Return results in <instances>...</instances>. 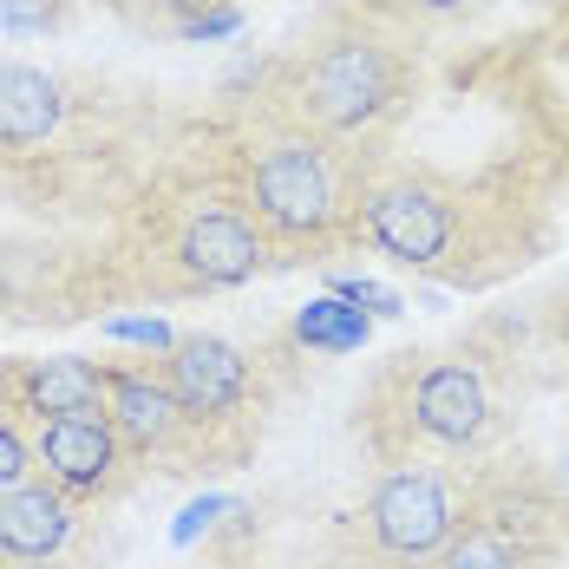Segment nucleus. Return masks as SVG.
<instances>
[{
	"label": "nucleus",
	"mask_w": 569,
	"mask_h": 569,
	"mask_svg": "<svg viewBox=\"0 0 569 569\" xmlns=\"http://www.w3.org/2000/svg\"><path fill=\"white\" fill-rule=\"evenodd\" d=\"M106 419L112 432L124 439L131 458H158V452H177L183 439V406H177L164 367H106Z\"/></svg>",
	"instance_id": "obj_9"
},
{
	"label": "nucleus",
	"mask_w": 569,
	"mask_h": 569,
	"mask_svg": "<svg viewBox=\"0 0 569 569\" xmlns=\"http://www.w3.org/2000/svg\"><path fill=\"white\" fill-rule=\"evenodd\" d=\"M406 426L439 446V452H465L485 439L491 426V387L471 360H426L406 380Z\"/></svg>",
	"instance_id": "obj_6"
},
{
	"label": "nucleus",
	"mask_w": 569,
	"mask_h": 569,
	"mask_svg": "<svg viewBox=\"0 0 569 569\" xmlns=\"http://www.w3.org/2000/svg\"><path fill=\"white\" fill-rule=\"evenodd\" d=\"M13 399L20 412L47 419H106V367L79 360V353H47V360H20L13 367Z\"/></svg>",
	"instance_id": "obj_11"
},
{
	"label": "nucleus",
	"mask_w": 569,
	"mask_h": 569,
	"mask_svg": "<svg viewBox=\"0 0 569 569\" xmlns=\"http://www.w3.org/2000/svg\"><path fill=\"white\" fill-rule=\"evenodd\" d=\"M164 380L190 426H229L249 406V353L223 335H183L164 347Z\"/></svg>",
	"instance_id": "obj_8"
},
{
	"label": "nucleus",
	"mask_w": 569,
	"mask_h": 569,
	"mask_svg": "<svg viewBox=\"0 0 569 569\" xmlns=\"http://www.w3.org/2000/svg\"><path fill=\"white\" fill-rule=\"evenodd\" d=\"M27 478H33V446L20 439L13 419H0V491H13V485H27Z\"/></svg>",
	"instance_id": "obj_16"
},
{
	"label": "nucleus",
	"mask_w": 569,
	"mask_h": 569,
	"mask_svg": "<svg viewBox=\"0 0 569 569\" xmlns=\"http://www.w3.org/2000/svg\"><path fill=\"white\" fill-rule=\"evenodd\" d=\"M387 27H399V33H419V27H452V20H465L478 0H367Z\"/></svg>",
	"instance_id": "obj_14"
},
{
	"label": "nucleus",
	"mask_w": 569,
	"mask_h": 569,
	"mask_svg": "<svg viewBox=\"0 0 569 569\" xmlns=\"http://www.w3.org/2000/svg\"><path fill=\"white\" fill-rule=\"evenodd\" d=\"M59 13H66V0H0L7 33H47V27H59Z\"/></svg>",
	"instance_id": "obj_15"
},
{
	"label": "nucleus",
	"mask_w": 569,
	"mask_h": 569,
	"mask_svg": "<svg viewBox=\"0 0 569 569\" xmlns=\"http://www.w3.org/2000/svg\"><path fill=\"white\" fill-rule=\"evenodd\" d=\"M360 223L373 236L380 256H393L399 269H446L465 242V210L446 183L432 177H380L360 197Z\"/></svg>",
	"instance_id": "obj_3"
},
{
	"label": "nucleus",
	"mask_w": 569,
	"mask_h": 569,
	"mask_svg": "<svg viewBox=\"0 0 569 569\" xmlns=\"http://www.w3.org/2000/svg\"><path fill=\"white\" fill-rule=\"evenodd\" d=\"M72 523H79L72 498L47 478H27V485L0 491V557L7 563H53L72 543Z\"/></svg>",
	"instance_id": "obj_10"
},
{
	"label": "nucleus",
	"mask_w": 569,
	"mask_h": 569,
	"mask_svg": "<svg viewBox=\"0 0 569 569\" xmlns=\"http://www.w3.org/2000/svg\"><path fill=\"white\" fill-rule=\"evenodd\" d=\"M419 92L412 33L387 27L373 7H328L269 66V112L315 131L321 144L367 138Z\"/></svg>",
	"instance_id": "obj_1"
},
{
	"label": "nucleus",
	"mask_w": 569,
	"mask_h": 569,
	"mask_svg": "<svg viewBox=\"0 0 569 569\" xmlns=\"http://www.w3.org/2000/svg\"><path fill=\"white\" fill-rule=\"evenodd\" d=\"M171 262L190 276L197 288H242L262 262H269V229L249 217V203L223 190L183 210L171 242Z\"/></svg>",
	"instance_id": "obj_5"
},
{
	"label": "nucleus",
	"mask_w": 569,
	"mask_h": 569,
	"mask_svg": "<svg viewBox=\"0 0 569 569\" xmlns=\"http://www.w3.org/2000/svg\"><path fill=\"white\" fill-rule=\"evenodd\" d=\"M33 471L66 498H118L131 478V452L112 419H47L33 432Z\"/></svg>",
	"instance_id": "obj_7"
},
{
	"label": "nucleus",
	"mask_w": 569,
	"mask_h": 569,
	"mask_svg": "<svg viewBox=\"0 0 569 569\" xmlns=\"http://www.w3.org/2000/svg\"><path fill=\"white\" fill-rule=\"evenodd\" d=\"M236 197L282 242H328L335 223H341L335 144H321L315 131L269 112L236 144Z\"/></svg>",
	"instance_id": "obj_2"
},
{
	"label": "nucleus",
	"mask_w": 569,
	"mask_h": 569,
	"mask_svg": "<svg viewBox=\"0 0 569 569\" xmlns=\"http://www.w3.org/2000/svg\"><path fill=\"white\" fill-rule=\"evenodd\" d=\"M66 118V92L47 66L7 59L0 66V151H40Z\"/></svg>",
	"instance_id": "obj_12"
},
{
	"label": "nucleus",
	"mask_w": 569,
	"mask_h": 569,
	"mask_svg": "<svg viewBox=\"0 0 569 569\" xmlns=\"http://www.w3.org/2000/svg\"><path fill=\"white\" fill-rule=\"evenodd\" d=\"M458 530H465V523H458L452 491H446V478L426 471V465H399V471H387V478L367 491V537H373V550L393 557V563H439Z\"/></svg>",
	"instance_id": "obj_4"
},
{
	"label": "nucleus",
	"mask_w": 569,
	"mask_h": 569,
	"mask_svg": "<svg viewBox=\"0 0 569 569\" xmlns=\"http://www.w3.org/2000/svg\"><path fill=\"white\" fill-rule=\"evenodd\" d=\"M432 569H523V557H517L511 543H498L491 530H478V523H465L452 543H446V557Z\"/></svg>",
	"instance_id": "obj_13"
}]
</instances>
